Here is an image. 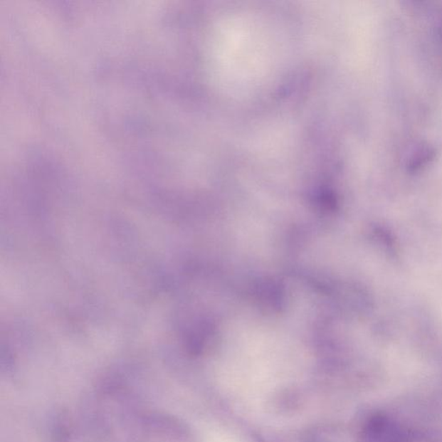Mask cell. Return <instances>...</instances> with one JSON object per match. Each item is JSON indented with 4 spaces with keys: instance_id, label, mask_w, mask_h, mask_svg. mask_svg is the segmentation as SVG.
<instances>
[{
    "instance_id": "1",
    "label": "cell",
    "mask_w": 442,
    "mask_h": 442,
    "mask_svg": "<svg viewBox=\"0 0 442 442\" xmlns=\"http://www.w3.org/2000/svg\"><path fill=\"white\" fill-rule=\"evenodd\" d=\"M149 431L160 436L176 437L180 433L181 426L172 416L163 414H152L145 419Z\"/></svg>"
}]
</instances>
